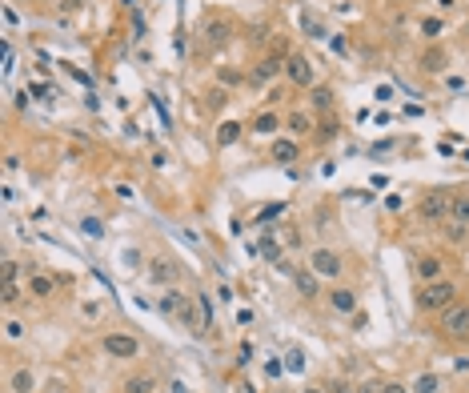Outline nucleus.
<instances>
[{
	"label": "nucleus",
	"mask_w": 469,
	"mask_h": 393,
	"mask_svg": "<svg viewBox=\"0 0 469 393\" xmlns=\"http://www.w3.org/2000/svg\"><path fill=\"white\" fill-rule=\"evenodd\" d=\"M413 301H417L421 313H445L449 305H457V285L445 281V277H441V281H425Z\"/></svg>",
	"instance_id": "1"
},
{
	"label": "nucleus",
	"mask_w": 469,
	"mask_h": 393,
	"mask_svg": "<svg viewBox=\"0 0 469 393\" xmlns=\"http://www.w3.org/2000/svg\"><path fill=\"white\" fill-rule=\"evenodd\" d=\"M449 209H453V196L441 193V189L425 193V196H421V205H417L421 221H429V225H445V221H449Z\"/></svg>",
	"instance_id": "2"
},
{
	"label": "nucleus",
	"mask_w": 469,
	"mask_h": 393,
	"mask_svg": "<svg viewBox=\"0 0 469 393\" xmlns=\"http://www.w3.org/2000/svg\"><path fill=\"white\" fill-rule=\"evenodd\" d=\"M285 76H289L297 88L317 85V69H313V61H309L305 52H289V57H285Z\"/></svg>",
	"instance_id": "3"
},
{
	"label": "nucleus",
	"mask_w": 469,
	"mask_h": 393,
	"mask_svg": "<svg viewBox=\"0 0 469 393\" xmlns=\"http://www.w3.org/2000/svg\"><path fill=\"white\" fill-rule=\"evenodd\" d=\"M441 333L449 337V341H469V305H449L441 313Z\"/></svg>",
	"instance_id": "4"
},
{
	"label": "nucleus",
	"mask_w": 469,
	"mask_h": 393,
	"mask_svg": "<svg viewBox=\"0 0 469 393\" xmlns=\"http://www.w3.org/2000/svg\"><path fill=\"white\" fill-rule=\"evenodd\" d=\"M309 269L317 273V277L337 281V277L345 273V261H341V253H333V249H313V253H309Z\"/></svg>",
	"instance_id": "5"
},
{
	"label": "nucleus",
	"mask_w": 469,
	"mask_h": 393,
	"mask_svg": "<svg viewBox=\"0 0 469 393\" xmlns=\"http://www.w3.org/2000/svg\"><path fill=\"white\" fill-rule=\"evenodd\" d=\"M100 349L109 357H117V361H133V357L141 353V341H136L133 333H105Z\"/></svg>",
	"instance_id": "6"
},
{
	"label": "nucleus",
	"mask_w": 469,
	"mask_h": 393,
	"mask_svg": "<svg viewBox=\"0 0 469 393\" xmlns=\"http://www.w3.org/2000/svg\"><path fill=\"white\" fill-rule=\"evenodd\" d=\"M281 69H285L281 52H273V57H265V61H261L257 69H253V76H249V85H253V88L269 85V81H277V76H281Z\"/></svg>",
	"instance_id": "7"
},
{
	"label": "nucleus",
	"mask_w": 469,
	"mask_h": 393,
	"mask_svg": "<svg viewBox=\"0 0 469 393\" xmlns=\"http://www.w3.org/2000/svg\"><path fill=\"white\" fill-rule=\"evenodd\" d=\"M269 157L277 160V165H297V160H301V145H297V141H273L269 145Z\"/></svg>",
	"instance_id": "8"
},
{
	"label": "nucleus",
	"mask_w": 469,
	"mask_h": 393,
	"mask_svg": "<svg viewBox=\"0 0 469 393\" xmlns=\"http://www.w3.org/2000/svg\"><path fill=\"white\" fill-rule=\"evenodd\" d=\"M441 273H445V261L437 257V253L417 257V277H421V281H441Z\"/></svg>",
	"instance_id": "9"
},
{
	"label": "nucleus",
	"mask_w": 469,
	"mask_h": 393,
	"mask_svg": "<svg viewBox=\"0 0 469 393\" xmlns=\"http://www.w3.org/2000/svg\"><path fill=\"white\" fill-rule=\"evenodd\" d=\"M421 69H425V73H445V69H449V52H445L441 45L425 49L421 52Z\"/></svg>",
	"instance_id": "10"
},
{
	"label": "nucleus",
	"mask_w": 469,
	"mask_h": 393,
	"mask_svg": "<svg viewBox=\"0 0 469 393\" xmlns=\"http://www.w3.org/2000/svg\"><path fill=\"white\" fill-rule=\"evenodd\" d=\"M329 305H333L337 313H357V293L345 289V285H337V289H329Z\"/></svg>",
	"instance_id": "11"
},
{
	"label": "nucleus",
	"mask_w": 469,
	"mask_h": 393,
	"mask_svg": "<svg viewBox=\"0 0 469 393\" xmlns=\"http://www.w3.org/2000/svg\"><path fill=\"white\" fill-rule=\"evenodd\" d=\"M293 285H297V293H301V297H317V293H321V277H317L313 269H297L293 273Z\"/></svg>",
	"instance_id": "12"
},
{
	"label": "nucleus",
	"mask_w": 469,
	"mask_h": 393,
	"mask_svg": "<svg viewBox=\"0 0 469 393\" xmlns=\"http://www.w3.org/2000/svg\"><path fill=\"white\" fill-rule=\"evenodd\" d=\"M177 265H169V261H153V265H148V281L153 285H173L177 281Z\"/></svg>",
	"instance_id": "13"
},
{
	"label": "nucleus",
	"mask_w": 469,
	"mask_h": 393,
	"mask_svg": "<svg viewBox=\"0 0 469 393\" xmlns=\"http://www.w3.org/2000/svg\"><path fill=\"white\" fill-rule=\"evenodd\" d=\"M309 109H313V112H329V109H333V88L313 85V88H309Z\"/></svg>",
	"instance_id": "14"
},
{
	"label": "nucleus",
	"mask_w": 469,
	"mask_h": 393,
	"mask_svg": "<svg viewBox=\"0 0 469 393\" xmlns=\"http://www.w3.org/2000/svg\"><path fill=\"white\" fill-rule=\"evenodd\" d=\"M205 40H209L213 49H217V45H225V40H229V20L209 16V20H205Z\"/></svg>",
	"instance_id": "15"
},
{
	"label": "nucleus",
	"mask_w": 469,
	"mask_h": 393,
	"mask_svg": "<svg viewBox=\"0 0 469 393\" xmlns=\"http://www.w3.org/2000/svg\"><path fill=\"white\" fill-rule=\"evenodd\" d=\"M285 129L293 136H305V133H313V117H309V112H289V117H285Z\"/></svg>",
	"instance_id": "16"
},
{
	"label": "nucleus",
	"mask_w": 469,
	"mask_h": 393,
	"mask_svg": "<svg viewBox=\"0 0 469 393\" xmlns=\"http://www.w3.org/2000/svg\"><path fill=\"white\" fill-rule=\"evenodd\" d=\"M28 293H32V297H52V293H57V277H49V273H37V277L28 281Z\"/></svg>",
	"instance_id": "17"
},
{
	"label": "nucleus",
	"mask_w": 469,
	"mask_h": 393,
	"mask_svg": "<svg viewBox=\"0 0 469 393\" xmlns=\"http://www.w3.org/2000/svg\"><path fill=\"white\" fill-rule=\"evenodd\" d=\"M32 385H37L32 369H16L13 377H8V389H13V393H32Z\"/></svg>",
	"instance_id": "18"
},
{
	"label": "nucleus",
	"mask_w": 469,
	"mask_h": 393,
	"mask_svg": "<svg viewBox=\"0 0 469 393\" xmlns=\"http://www.w3.org/2000/svg\"><path fill=\"white\" fill-rule=\"evenodd\" d=\"M237 141H241V124H237V121H225L221 129H217V145L229 148V145H237Z\"/></svg>",
	"instance_id": "19"
},
{
	"label": "nucleus",
	"mask_w": 469,
	"mask_h": 393,
	"mask_svg": "<svg viewBox=\"0 0 469 393\" xmlns=\"http://www.w3.org/2000/svg\"><path fill=\"white\" fill-rule=\"evenodd\" d=\"M277 129H281V117H277V112H261L257 121H253V133H261V136L277 133Z\"/></svg>",
	"instance_id": "20"
},
{
	"label": "nucleus",
	"mask_w": 469,
	"mask_h": 393,
	"mask_svg": "<svg viewBox=\"0 0 469 393\" xmlns=\"http://www.w3.org/2000/svg\"><path fill=\"white\" fill-rule=\"evenodd\" d=\"M441 389V377L437 373H421L417 381H413V393H437Z\"/></svg>",
	"instance_id": "21"
},
{
	"label": "nucleus",
	"mask_w": 469,
	"mask_h": 393,
	"mask_svg": "<svg viewBox=\"0 0 469 393\" xmlns=\"http://www.w3.org/2000/svg\"><path fill=\"white\" fill-rule=\"evenodd\" d=\"M449 221L469 225V196H453V209H449Z\"/></svg>",
	"instance_id": "22"
},
{
	"label": "nucleus",
	"mask_w": 469,
	"mask_h": 393,
	"mask_svg": "<svg viewBox=\"0 0 469 393\" xmlns=\"http://www.w3.org/2000/svg\"><path fill=\"white\" fill-rule=\"evenodd\" d=\"M157 389V381L153 377H133V381H124V393H153Z\"/></svg>",
	"instance_id": "23"
},
{
	"label": "nucleus",
	"mask_w": 469,
	"mask_h": 393,
	"mask_svg": "<svg viewBox=\"0 0 469 393\" xmlns=\"http://www.w3.org/2000/svg\"><path fill=\"white\" fill-rule=\"evenodd\" d=\"M281 241L289 249H301V229H297V225H281Z\"/></svg>",
	"instance_id": "24"
},
{
	"label": "nucleus",
	"mask_w": 469,
	"mask_h": 393,
	"mask_svg": "<svg viewBox=\"0 0 469 393\" xmlns=\"http://www.w3.org/2000/svg\"><path fill=\"white\" fill-rule=\"evenodd\" d=\"M81 233H85V237H93V241H97V237H105V225H100L97 217H85V221H81Z\"/></svg>",
	"instance_id": "25"
},
{
	"label": "nucleus",
	"mask_w": 469,
	"mask_h": 393,
	"mask_svg": "<svg viewBox=\"0 0 469 393\" xmlns=\"http://www.w3.org/2000/svg\"><path fill=\"white\" fill-rule=\"evenodd\" d=\"M445 237H449V241H469V225H457V221H449Z\"/></svg>",
	"instance_id": "26"
},
{
	"label": "nucleus",
	"mask_w": 469,
	"mask_h": 393,
	"mask_svg": "<svg viewBox=\"0 0 469 393\" xmlns=\"http://www.w3.org/2000/svg\"><path fill=\"white\" fill-rule=\"evenodd\" d=\"M205 100H209V109H225V105H229V93H225V88H213Z\"/></svg>",
	"instance_id": "27"
},
{
	"label": "nucleus",
	"mask_w": 469,
	"mask_h": 393,
	"mask_svg": "<svg viewBox=\"0 0 469 393\" xmlns=\"http://www.w3.org/2000/svg\"><path fill=\"white\" fill-rule=\"evenodd\" d=\"M325 389H329V393H353V385L341 381V377H329V381H325Z\"/></svg>",
	"instance_id": "28"
},
{
	"label": "nucleus",
	"mask_w": 469,
	"mask_h": 393,
	"mask_svg": "<svg viewBox=\"0 0 469 393\" xmlns=\"http://www.w3.org/2000/svg\"><path fill=\"white\" fill-rule=\"evenodd\" d=\"M217 81H221V85H241V73H237V69H221Z\"/></svg>",
	"instance_id": "29"
},
{
	"label": "nucleus",
	"mask_w": 469,
	"mask_h": 393,
	"mask_svg": "<svg viewBox=\"0 0 469 393\" xmlns=\"http://www.w3.org/2000/svg\"><path fill=\"white\" fill-rule=\"evenodd\" d=\"M285 213V205H269V209H261V217H257V225H265V221H273V217H281Z\"/></svg>",
	"instance_id": "30"
},
{
	"label": "nucleus",
	"mask_w": 469,
	"mask_h": 393,
	"mask_svg": "<svg viewBox=\"0 0 469 393\" xmlns=\"http://www.w3.org/2000/svg\"><path fill=\"white\" fill-rule=\"evenodd\" d=\"M421 33H425V37H441V20H421Z\"/></svg>",
	"instance_id": "31"
},
{
	"label": "nucleus",
	"mask_w": 469,
	"mask_h": 393,
	"mask_svg": "<svg viewBox=\"0 0 469 393\" xmlns=\"http://www.w3.org/2000/svg\"><path fill=\"white\" fill-rule=\"evenodd\" d=\"M16 301H20V289H16V281L4 285V305H16Z\"/></svg>",
	"instance_id": "32"
},
{
	"label": "nucleus",
	"mask_w": 469,
	"mask_h": 393,
	"mask_svg": "<svg viewBox=\"0 0 469 393\" xmlns=\"http://www.w3.org/2000/svg\"><path fill=\"white\" fill-rule=\"evenodd\" d=\"M289 369H293V373H301V369H305V357L297 353V349L289 353Z\"/></svg>",
	"instance_id": "33"
},
{
	"label": "nucleus",
	"mask_w": 469,
	"mask_h": 393,
	"mask_svg": "<svg viewBox=\"0 0 469 393\" xmlns=\"http://www.w3.org/2000/svg\"><path fill=\"white\" fill-rule=\"evenodd\" d=\"M381 393H409V389L401 385V381H385V385H381Z\"/></svg>",
	"instance_id": "34"
},
{
	"label": "nucleus",
	"mask_w": 469,
	"mask_h": 393,
	"mask_svg": "<svg viewBox=\"0 0 469 393\" xmlns=\"http://www.w3.org/2000/svg\"><path fill=\"white\" fill-rule=\"evenodd\" d=\"M16 281V265L13 261H4V285H13Z\"/></svg>",
	"instance_id": "35"
},
{
	"label": "nucleus",
	"mask_w": 469,
	"mask_h": 393,
	"mask_svg": "<svg viewBox=\"0 0 469 393\" xmlns=\"http://www.w3.org/2000/svg\"><path fill=\"white\" fill-rule=\"evenodd\" d=\"M4 333H8V337H20V333H25V325H20V321H8V325H4Z\"/></svg>",
	"instance_id": "36"
},
{
	"label": "nucleus",
	"mask_w": 469,
	"mask_h": 393,
	"mask_svg": "<svg viewBox=\"0 0 469 393\" xmlns=\"http://www.w3.org/2000/svg\"><path fill=\"white\" fill-rule=\"evenodd\" d=\"M361 393H381V385H377V381H369V385H361Z\"/></svg>",
	"instance_id": "37"
},
{
	"label": "nucleus",
	"mask_w": 469,
	"mask_h": 393,
	"mask_svg": "<svg viewBox=\"0 0 469 393\" xmlns=\"http://www.w3.org/2000/svg\"><path fill=\"white\" fill-rule=\"evenodd\" d=\"M301 393H329L325 385H309V389H301Z\"/></svg>",
	"instance_id": "38"
},
{
	"label": "nucleus",
	"mask_w": 469,
	"mask_h": 393,
	"mask_svg": "<svg viewBox=\"0 0 469 393\" xmlns=\"http://www.w3.org/2000/svg\"><path fill=\"white\" fill-rule=\"evenodd\" d=\"M465 37H469V25H465Z\"/></svg>",
	"instance_id": "39"
},
{
	"label": "nucleus",
	"mask_w": 469,
	"mask_h": 393,
	"mask_svg": "<svg viewBox=\"0 0 469 393\" xmlns=\"http://www.w3.org/2000/svg\"><path fill=\"white\" fill-rule=\"evenodd\" d=\"M465 245H469V241H465Z\"/></svg>",
	"instance_id": "40"
}]
</instances>
